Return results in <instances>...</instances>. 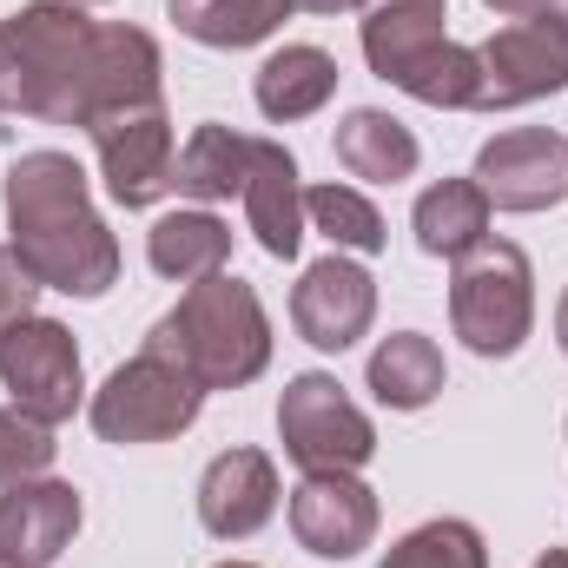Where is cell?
Listing matches in <instances>:
<instances>
[{
  "label": "cell",
  "mask_w": 568,
  "mask_h": 568,
  "mask_svg": "<svg viewBox=\"0 0 568 568\" xmlns=\"http://www.w3.org/2000/svg\"><path fill=\"white\" fill-rule=\"evenodd\" d=\"M304 219L331 239V252H351V258H377L390 245L384 232V212L357 192V185H304Z\"/></svg>",
  "instance_id": "25"
},
{
  "label": "cell",
  "mask_w": 568,
  "mask_h": 568,
  "mask_svg": "<svg viewBox=\"0 0 568 568\" xmlns=\"http://www.w3.org/2000/svg\"><path fill=\"white\" fill-rule=\"evenodd\" d=\"M556 344H562V357H568V291L556 297Z\"/></svg>",
  "instance_id": "32"
},
{
  "label": "cell",
  "mask_w": 568,
  "mask_h": 568,
  "mask_svg": "<svg viewBox=\"0 0 568 568\" xmlns=\"http://www.w3.org/2000/svg\"><path fill=\"white\" fill-rule=\"evenodd\" d=\"M145 351L179 364L205 397L245 390L272 364V317L239 272H212V278L185 284V297L145 331Z\"/></svg>",
  "instance_id": "2"
},
{
  "label": "cell",
  "mask_w": 568,
  "mask_h": 568,
  "mask_svg": "<svg viewBox=\"0 0 568 568\" xmlns=\"http://www.w3.org/2000/svg\"><path fill=\"white\" fill-rule=\"evenodd\" d=\"M87 140L100 152V179L113 192V205L126 212H152L165 192H172V120H165V100L152 106H120V113H100L87 126Z\"/></svg>",
  "instance_id": "9"
},
{
  "label": "cell",
  "mask_w": 568,
  "mask_h": 568,
  "mask_svg": "<svg viewBox=\"0 0 568 568\" xmlns=\"http://www.w3.org/2000/svg\"><path fill=\"white\" fill-rule=\"evenodd\" d=\"M278 443L304 476L364 469L377 456V424L344 397V384L331 371H297L278 397Z\"/></svg>",
  "instance_id": "6"
},
{
  "label": "cell",
  "mask_w": 568,
  "mask_h": 568,
  "mask_svg": "<svg viewBox=\"0 0 568 568\" xmlns=\"http://www.w3.org/2000/svg\"><path fill=\"white\" fill-rule=\"evenodd\" d=\"M33 304H40V278L20 265L13 245H0V331H13L20 317H33Z\"/></svg>",
  "instance_id": "29"
},
{
  "label": "cell",
  "mask_w": 568,
  "mask_h": 568,
  "mask_svg": "<svg viewBox=\"0 0 568 568\" xmlns=\"http://www.w3.org/2000/svg\"><path fill=\"white\" fill-rule=\"evenodd\" d=\"M371 0H297V13H364Z\"/></svg>",
  "instance_id": "31"
},
{
  "label": "cell",
  "mask_w": 568,
  "mask_h": 568,
  "mask_svg": "<svg viewBox=\"0 0 568 568\" xmlns=\"http://www.w3.org/2000/svg\"><path fill=\"white\" fill-rule=\"evenodd\" d=\"M483 100L476 113H516V106H536L549 93L568 87V27L556 13H536V20H509L496 27L483 47Z\"/></svg>",
  "instance_id": "8"
},
{
  "label": "cell",
  "mask_w": 568,
  "mask_h": 568,
  "mask_svg": "<svg viewBox=\"0 0 568 568\" xmlns=\"http://www.w3.org/2000/svg\"><path fill=\"white\" fill-rule=\"evenodd\" d=\"M53 449H60L53 429L33 424L27 410L7 404V410H0V489H7V483H27V476H47V469H53Z\"/></svg>",
  "instance_id": "28"
},
{
  "label": "cell",
  "mask_w": 568,
  "mask_h": 568,
  "mask_svg": "<svg viewBox=\"0 0 568 568\" xmlns=\"http://www.w3.org/2000/svg\"><path fill=\"white\" fill-rule=\"evenodd\" d=\"M556 7H562V0H556Z\"/></svg>",
  "instance_id": "36"
},
{
  "label": "cell",
  "mask_w": 568,
  "mask_h": 568,
  "mask_svg": "<svg viewBox=\"0 0 568 568\" xmlns=\"http://www.w3.org/2000/svg\"><path fill=\"white\" fill-rule=\"evenodd\" d=\"M364 384H371V397H377L384 410H404V417H410V410H429V404L443 397L449 371H443L436 337H424V331H390V337L371 351Z\"/></svg>",
  "instance_id": "22"
},
{
  "label": "cell",
  "mask_w": 568,
  "mask_h": 568,
  "mask_svg": "<svg viewBox=\"0 0 568 568\" xmlns=\"http://www.w3.org/2000/svg\"><path fill=\"white\" fill-rule=\"evenodd\" d=\"M245 165H252V140L232 126H192V140L172 159V192H185L192 205H219L232 192H245Z\"/></svg>",
  "instance_id": "23"
},
{
  "label": "cell",
  "mask_w": 568,
  "mask_h": 568,
  "mask_svg": "<svg viewBox=\"0 0 568 568\" xmlns=\"http://www.w3.org/2000/svg\"><path fill=\"white\" fill-rule=\"evenodd\" d=\"M179 33L199 40V47H258L272 40L284 20L297 13V0H165Z\"/></svg>",
  "instance_id": "24"
},
{
  "label": "cell",
  "mask_w": 568,
  "mask_h": 568,
  "mask_svg": "<svg viewBox=\"0 0 568 568\" xmlns=\"http://www.w3.org/2000/svg\"><path fill=\"white\" fill-rule=\"evenodd\" d=\"M199 410H205V390H199L179 364L140 351V357H126V364L93 390L87 424H93L100 443L140 449V443H172V436H185V429L199 424Z\"/></svg>",
  "instance_id": "5"
},
{
  "label": "cell",
  "mask_w": 568,
  "mask_h": 568,
  "mask_svg": "<svg viewBox=\"0 0 568 568\" xmlns=\"http://www.w3.org/2000/svg\"><path fill=\"white\" fill-rule=\"evenodd\" d=\"M278 463L265 449H219L199 476V523L219 542H245L278 516Z\"/></svg>",
  "instance_id": "14"
},
{
  "label": "cell",
  "mask_w": 568,
  "mask_h": 568,
  "mask_svg": "<svg viewBox=\"0 0 568 568\" xmlns=\"http://www.w3.org/2000/svg\"><path fill=\"white\" fill-rule=\"evenodd\" d=\"M371 317H377V278L351 252L304 265V278L291 284V324L311 351H351L371 331Z\"/></svg>",
  "instance_id": "12"
},
{
  "label": "cell",
  "mask_w": 568,
  "mask_h": 568,
  "mask_svg": "<svg viewBox=\"0 0 568 568\" xmlns=\"http://www.w3.org/2000/svg\"><path fill=\"white\" fill-rule=\"evenodd\" d=\"M337 80H344V73H337V60H331L324 47L291 40L278 53H265V67L252 73V100H258V113H265L272 126H297V120H311V113L331 106Z\"/></svg>",
  "instance_id": "18"
},
{
  "label": "cell",
  "mask_w": 568,
  "mask_h": 568,
  "mask_svg": "<svg viewBox=\"0 0 568 568\" xmlns=\"http://www.w3.org/2000/svg\"><path fill=\"white\" fill-rule=\"evenodd\" d=\"M87 7L73 0H27L0 20V113L80 126L87 120V60H93Z\"/></svg>",
  "instance_id": "3"
},
{
  "label": "cell",
  "mask_w": 568,
  "mask_h": 568,
  "mask_svg": "<svg viewBox=\"0 0 568 568\" xmlns=\"http://www.w3.org/2000/svg\"><path fill=\"white\" fill-rule=\"evenodd\" d=\"M0 390L13 410H27L33 424L60 429L87 404V364L80 344L60 317H20L13 331H0Z\"/></svg>",
  "instance_id": "7"
},
{
  "label": "cell",
  "mask_w": 568,
  "mask_h": 568,
  "mask_svg": "<svg viewBox=\"0 0 568 568\" xmlns=\"http://www.w3.org/2000/svg\"><path fill=\"white\" fill-rule=\"evenodd\" d=\"M496 212H556L568 199V140L549 126H509L483 140L469 172Z\"/></svg>",
  "instance_id": "11"
},
{
  "label": "cell",
  "mask_w": 568,
  "mask_h": 568,
  "mask_svg": "<svg viewBox=\"0 0 568 568\" xmlns=\"http://www.w3.org/2000/svg\"><path fill=\"white\" fill-rule=\"evenodd\" d=\"M489 219H496V205H489V192L476 179H436L429 192H417V205H410L417 252L449 258V265L489 239Z\"/></svg>",
  "instance_id": "20"
},
{
  "label": "cell",
  "mask_w": 568,
  "mask_h": 568,
  "mask_svg": "<svg viewBox=\"0 0 568 568\" xmlns=\"http://www.w3.org/2000/svg\"><path fill=\"white\" fill-rule=\"evenodd\" d=\"M145 265L172 284L212 278V272L232 265V225H225L219 212H205V205L165 212V219H152V232H145Z\"/></svg>",
  "instance_id": "21"
},
{
  "label": "cell",
  "mask_w": 568,
  "mask_h": 568,
  "mask_svg": "<svg viewBox=\"0 0 568 568\" xmlns=\"http://www.w3.org/2000/svg\"><path fill=\"white\" fill-rule=\"evenodd\" d=\"M291 516V536L304 556L317 562H351L377 542V489L357 476V469H317L291 489L284 503Z\"/></svg>",
  "instance_id": "10"
},
{
  "label": "cell",
  "mask_w": 568,
  "mask_h": 568,
  "mask_svg": "<svg viewBox=\"0 0 568 568\" xmlns=\"http://www.w3.org/2000/svg\"><path fill=\"white\" fill-rule=\"evenodd\" d=\"M7 245L40 278V291L67 297H106L120 284V239L93 212V185L73 152H20L7 165Z\"/></svg>",
  "instance_id": "1"
},
{
  "label": "cell",
  "mask_w": 568,
  "mask_h": 568,
  "mask_svg": "<svg viewBox=\"0 0 568 568\" xmlns=\"http://www.w3.org/2000/svg\"><path fill=\"white\" fill-rule=\"evenodd\" d=\"M397 93H410L417 106H436V113H476V100H483V60H476V47L443 40V47H429L424 60L397 80Z\"/></svg>",
  "instance_id": "26"
},
{
  "label": "cell",
  "mask_w": 568,
  "mask_h": 568,
  "mask_svg": "<svg viewBox=\"0 0 568 568\" xmlns=\"http://www.w3.org/2000/svg\"><path fill=\"white\" fill-rule=\"evenodd\" d=\"M159 40L145 27H126V20H106L93 27V60H87V120L93 126L100 113H120V106H152L159 100Z\"/></svg>",
  "instance_id": "16"
},
{
  "label": "cell",
  "mask_w": 568,
  "mask_h": 568,
  "mask_svg": "<svg viewBox=\"0 0 568 568\" xmlns=\"http://www.w3.org/2000/svg\"><path fill=\"white\" fill-rule=\"evenodd\" d=\"M377 568H489V542L476 523L436 516V523H417L410 536H397Z\"/></svg>",
  "instance_id": "27"
},
{
  "label": "cell",
  "mask_w": 568,
  "mask_h": 568,
  "mask_svg": "<svg viewBox=\"0 0 568 568\" xmlns=\"http://www.w3.org/2000/svg\"><path fill=\"white\" fill-rule=\"evenodd\" d=\"M337 165L351 172V179H364V185H404L417 165H424V145L417 133L397 120V113H384V106H351L344 120H337Z\"/></svg>",
  "instance_id": "19"
},
{
  "label": "cell",
  "mask_w": 568,
  "mask_h": 568,
  "mask_svg": "<svg viewBox=\"0 0 568 568\" xmlns=\"http://www.w3.org/2000/svg\"><path fill=\"white\" fill-rule=\"evenodd\" d=\"M219 568H258V562H219Z\"/></svg>",
  "instance_id": "35"
},
{
  "label": "cell",
  "mask_w": 568,
  "mask_h": 568,
  "mask_svg": "<svg viewBox=\"0 0 568 568\" xmlns=\"http://www.w3.org/2000/svg\"><path fill=\"white\" fill-rule=\"evenodd\" d=\"M536 568H568V549H542V556H536Z\"/></svg>",
  "instance_id": "33"
},
{
  "label": "cell",
  "mask_w": 568,
  "mask_h": 568,
  "mask_svg": "<svg viewBox=\"0 0 568 568\" xmlns=\"http://www.w3.org/2000/svg\"><path fill=\"white\" fill-rule=\"evenodd\" d=\"M80 489L60 476H27L0 489V568H53L80 536Z\"/></svg>",
  "instance_id": "13"
},
{
  "label": "cell",
  "mask_w": 568,
  "mask_h": 568,
  "mask_svg": "<svg viewBox=\"0 0 568 568\" xmlns=\"http://www.w3.org/2000/svg\"><path fill=\"white\" fill-rule=\"evenodd\" d=\"M73 7H106V0H73Z\"/></svg>",
  "instance_id": "34"
},
{
  "label": "cell",
  "mask_w": 568,
  "mask_h": 568,
  "mask_svg": "<svg viewBox=\"0 0 568 568\" xmlns=\"http://www.w3.org/2000/svg\"><path fill=\"white\" fill-rule=\"evenodd\" d=\"M357 40H364L371 73L397 87L429 47L449 40V0H371L357 20Z\"/></svg>",
  "instance_id": "17"
},
{
  "label": "cell",
  "mask_w": 568,
  "mask_h": 568,
  "mask_svg": "<svg viewBox=\"0 0 568 568\" xmlns=\"http://www.w3.org/2000/svg\"><path fill=\"white\" fill-rule=\"evenodd\" d=\"M449 324L476 357H516L536 331V272L516 239H483L449 265Z\"/></svg>",
  "instance_id": "4"
},
{
  "label": "cell",
  "mask_w": 568,
  "mask_h": 568,
  "mask_svg": "<svg viewBox=\"0 0 568 568\" xmlns=\"http://www.w3.org/2000/svg\"><path fill=\"white\" fill-rule=\"evenodd\" d=\"M496 20H536V13H549L556 0H483Z\"/></svg>",
  "instance_id": "30"
},
{
  "label": "cell",
  "mask_w": 568,
  "mask_h": 568,
  "mask_svg": "<svg viewBox=\"0 0 568 568\" xmlns=\"http://www.w3.org/2000/svg\"><path fill=\"white\" fill-rule=\"evenodd\" d=\"M245 225L258 239L265 258L291 265L304 245V172L278 140H252V165H245Z\"/></svg>",
  "instance_id": "15"
}]
</instances>
